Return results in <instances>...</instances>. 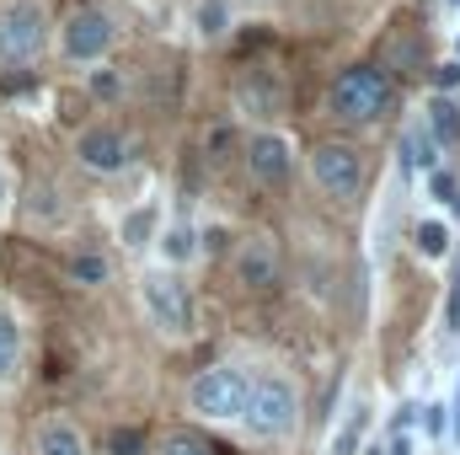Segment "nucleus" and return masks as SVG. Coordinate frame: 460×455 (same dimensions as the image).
I'll return each instance as SVG.
<instances>
[{
	"mask_svg": "<svg viewBox=\"0 0 460 455\" xmlns=\"http://www.w3.org/2000/svg\"><path fill=\"white\" fill-rule=\"evenodd\" d=\"M139 295H145V311H150V322L161 327V338H193V327H199V306H193V290L177 279V273H145L139 279Z\"/></svg>",
	"mask_w": 460,
	"mask_h": 455,
	"instance_id": "obj_3",
	"label": "nucleus"
},
{
	"mask_svg": "<svg viewBox=\"0 0 460 455\" xmlns=\"http://www.w3.org/2000/svg\"><path fill=\"white\" fill-rule=\"evenodd\" d=\"M434 199H439L445 210H456V215H460V183L450 177V172H434Z\"/></svg>",
	"mask_w": 460,
	"mask_h": 455,
	"instance_id": "obj_23",
	"label": "nucleus"
},
{
	"mask_svg": "<svg viewBox=\"0 0 460 455\" xmlns=\"http://www.w3.org/2000/svg\"><path fill=\"white\" fill-rule=\"evenodd\" d=\"M199 27H204V38H220V32L230 27L226 0H204V11H199Z\"/></svg>",
	"mask_w": 460,
	"mask_h": 455,
	"instance_id": "obj_20",
	"label": "nucleus"
},
{
	"mask_svg": "<svg viewBox=\"0 0 460 455\" xmlns=\"http://www.w3.org/2000/svg\"><path fill=\"white\" fill-rule=\"evenodd\" d=\"M434 86H439V92H456V86H460V65H445V70H434Z\"/></svg>",
	"mask_w": 460,
	"mask_h": 455,
	"instance_id": "obj_29",
	"label": "nucleus"
},
{
	"mask_svg": "<svg viewBox=\"0 0 460 455\" xmlns=\"http://www.w3.org/2000/svg\"><path fill=\"white\" fill-rule=\"evenodd\" d=\"M418 252H423V257H445V252H450V230L439 226V220H423V226H418Z\"/></svg>",
	"mask_w": 460,
	"mask_h": 455,
	"instance_id": "obj_19",
	"label": "nucleus"
},
{
	"mask_svg": "<svg viewBox=\"0 0 460 455\" xmlns=\"http://www.w3.org/2000/svg\"><path fill=\"white\" fill-rule=\"evenodd\" d=\"M16 370H22V327L16 317L0 311V380H16Z\"/></svg>",
	"mask_w": 460,
	"mask_h": 455,
	"instance_id": "obj_14",
	"label": "nucleus"
},
{
	"mask_svg": "<svg viewBox=\"0 0 460 455\" xmlns=\"http://www.w3.org/2000/svg\"><path fill=\"white\" fill-rule=\"evenodd\" d=\"M311 177L327 199L338 204H353L364 193V156L353 145H316L311 150Z\"/></svg>",
	"mask_w": 460,
	"mask_h": 455,
	"instance_id": "obj_6",
	"label": "nucleus"
},
{
	"mask_svg": "<svg viewBox=\"0 0 460 455\" xmlns=\"http://www.w3.org/2000/svg\"><path fill=\"white\" fill-rule=\"evenodd\" d=\"M445 5H460V0H445Z\"/></svg>",
	"mask_w": 460,
	"mask_h": 455,
	"instance_id": "obj_34",
	"label": "nucleus"
},
{
	"mask_svg": "<svg viewBox=\"0 0 460 455\" xmlns=\"http://www.w3.org/2000/svg\"><path fill=\"white\" fill-rule=\"evenodd\" d=\"M155 455H220L204 434H193V429H172L166 440H161V451Z\"/></svg>",
	"mask_w": 460,
	"mask_h": 455,
	"instance_id": "obj_15",
	"label": "nucleus"
},
{
	"mask_svg": "<svg viewBox=\"0 0 460 455\" xmlns=\"http://www.w3.org/2000/svg\"><path fill=\"white\" fill-rule=\"evenodd\" d=\"M150 226H155V215H150V210H134V215L123 220V236H128V246H145Z\"/></svg>",
	"mask_w": 460,
	"mask_h": 455,
	"instance_id": "obj_22",
	"label": "nucleus"
},
{
	"mask_svg": "<svg viewBox=\"0 0 460 455\" xmlns=\"http://www.w3.org/2000/svg\"><path fill=\"white\" fill-rule=\"evenodd\" d=\"M230 268H235V279H241L246 290H268V284H279V241H273L268 230L246 236V241L230 252Z\"/></svg>",
	"mask_w": 460,
	"mask_h": 455,
	"instance_id": "obj_9",
	"label": "nucleus"
},
{
	"mask_svg": "<svg viewBox=\"0 0 460 455\" xmlns=\"http://www.w3.org/2000/svg\"><path fill=\"white\" fill-rule=\"evenodd\" d=\"M118 43V27L108 11H70L65 16V27H59V49H65V59L70 65H97V59H108Z\"/></svg>",
	"mask_w": 460,
	"mask_h": 455,
	"instance_id": "obj_5",
	"label": "nucleus"
},
{
	"mask_svg": "<svg viewBox=\"0 0 460 455\" xmlns=\"http://www.w3.org/2000/svg\"><path fill=\"white\" fill-rule=\"evenodd\" d=\"M391 54H396V65L418 70V65H423V38H418V32H402V38L391 43Z\"/></svg>",
	"mask_w": 460,
	"mask_h": 455,
	"instance_id": "obj_21",
	"label": "nucleus"
},
{
	"mask_svg": "<svg viewBox=\"0 0 460 455\" xmlns=\"http://www.w3.org/2000/svg\"><path fill=\"white\" fill-rule=\"evenodd\" d=\"M49 43V22L32 0H16V5H0V59L5 65H27L38 59Z\"/></svg>",
	"mask_w": 460,
	"mask_h": 455,
	"instance_id": "obj_7",
	"label": "nucleus"
},
{
	"mask_svg": "<svg viewBox=\"0 0 460 455\" xmlns=\"http://www.w3.org/2000/svg\"><path fill=\"white\" fill-rule=\"evenodd\" d=\"M429 129H434V145H456L460 139V108L445 97V92L429 103Z\"/></svg>",
	"mask_w": 460,
	"mask_h": 455,
	"instance_id": "obj_13",
	"label": "nucleus"
},
{
	"mask_svg": "<svg viewBox=\"0 0 460 455\" xmlns=\"http://www.w3.org/2000/svg\"><path fill=\"white\" fill-rule=\"evenodd\" d=\"M230 150H235L230 123H215V129H209V156H215V161H230Z\"/></svg>",
	"mask_w": 460,
	"mask_h": 455,
	"instance_id": "obj_24",
	"label": "nucleus"
},
{
	"mask_svg": "<svg viewBox=\"0 0 460 455\" xmlns=\"http://www.w3.org/2000/svg\"><path fill=\"white\" fill-rule=\"evenodd\" d=\"M418 413H423V429H429L434 440H445V424H450V418H445V407H418Z\"/></svg>",
	"mask_w": 460,
	"mask_h": 455,
	"instance_id": "obj_27",
	"label": "nucleus"
},
{
	"mask_svg": "<svg viewBox=\"0 0 460 455\" xmlns=\"http://www.w3.org/2000/svg\"><path fill=\"white\" fill-rule=\"evenodd\" d=\"M134 139L113 129V123H92V129H81V139H75V161L86 166V172H97V177H118V172H128L134 166Z\"/></svg>",
	"mask_w": 460,
	"mask_h": 455,
	"instance_id": "obj_8",
	"label": "nucleus"
},
{
	"mask_svg": "<svg viewBox=\"0 0 460 455\" xmlns=\"http://www.w3.org/2000/svg\"><path fill=\"white\" fill-rule=\"evenodd\" d=\"M235 103H241V113H252V118H279V113H289V86L273 70H246L241 86H235Z\"/></svg>",
	"mask_w": 460,
	"mask_h": 455,
	"instance_id": "obj_10",
	"label": "nucleus"
},
{
	"mask_svg": "<svg viewBox=\"0 0 460 455\" xmlns=\"http://www.w3.org/2000/svg\"><path fill=\"white\" fill-rule=\"evenodd\" d=\"M0 210H5V172H0Z\"/></svg>",
	"mask_w": 460,
	"mask_h": 455,
	"instance_id": "obj_33",
	"label": "nucleus"
},
{
	"mask_svg": "<svg viewBox=\"0 0 460 455\" xmlns=\"http://www.w3.org/2000/svg\"><path fill=\"white\" fill-rule=\"evenodd\" d=\"M92 92H97V97H118V76L113 70H97V76H92Z\"/></svg>",
	"mask_w": 460,
	"mask_h": 455,
	"instance_id": "obj_28",
	"label": "nucleus"
},
{
	"mask_svg": "<svg viewBox=\"0 0 460 455\" xmlns=\"http://www.w3.org/2000/svg\"><path fill=\"white\" fill-rule=\"evenodd\" d=\"M161 252H166V263H188L193 252H199V230L193 226H172L161 236Z\"/></svg>",
	"mask_w": 460,
	"mask_h": 455,
	"instance_id": "obj_16",
	"label": "nucleus"
},
{
	"mask_svg": "<svg viewBox=\"0 0 460 455\" xmlns=\"http://www.w3.org/2000/svg\"><path fill=\"white\" fill-rule=\"evenodd\" d=\"M139 451H145V440H139L134 429H118L113 434V455H139Z\"/></svg>",
	"mask_w": 460,
	"mask_h": 455,
	"instance_id": "obj_26",
	"label": "nucleus"
},
{
	"mask_svg": "<svg viewBox=\"0 0 460 455\" xmlns=\"http://www.w3.org/2000/svg\"><path fill=\"white\" fill-rule=\"evenodd\" d=\"M70 273H75V284H108V273H113V268H108V257H102V252H81V257L70 263Z\"/></svg>",
	"mask_w": 460,
	"mask_h": 455,
	"instance_id": "obj_18",
	"label": "nucleus"
},
{
	"mask_svg": "<svg viewBox=\"0 0 460 455\" xmlns=\"http://www.w3.org/2000/svg\"><path fill=\"white\" fill-rule=\"evenodd\" d=\"M450 333H460V273H456V284H450Z\"/></svg>",
	"mask_w": 460,
	"mask_h": 455,
	"instance_id": "obj_31",
	"label": "nucleus"
},
{
	"mask_svg": "<svg viewBox=\"0 0 460 455\" xmlns=\"http://www.w3.org/2000/svg\"><path fill=\"white\" fill-rule=\"evenodd\" d=\"M450 440L460 445V386H456V402H450Z\"/></svg>",
	"mask_w": 460,
	"mask_h": 455,
	"instance_id": "obj_32",
	"label": "nucleus"
},
{
	"mask_svg": "<svg viewBox=\"0 0 460 455\" xmlns=\"http://www.w3.org/2000/svg\"><path fill=\"white\" fill-rule=\"evenodd\" d=\"M327 103H332V118H343V123H375L391 108V76L380 65H348L332 81Z\"/></svg>",
	"mask_w": 460,
	"mask_h": 455,
	"instance_id": "obj_2",
	"label": "nucleus"
},
{
	"mask_svg": "<svg viewBox=\"0 0 460 455\" xmlns=\"http://www.w3.org/2000/svg\"><path fill=\"white\" fill-rule=\"evenodd\" d=\"M385 455H412V440H407L402 429H391V445H385Z\"/></svg>",
	"mask_w": 460,
	"mask_h": 455,
	"instance_id": "obj_30",
	"label": "nucleus"
},
{
	"mask_svg": "<svg viewBox=\"0 0 460 455\" xmlns=\"http://www.w3.org/2000/svg\"><path fill=\"white\" fill-rule=\"evenodd\" d=\"M364 424H369V413L358 407V413L348 418V429H343V440H338V451H332V455H353V445H358V434H364Z\"/></svg>",
	"mask_w": 460,
	"mask_h": 455,
	"instance_id": "obj_25",
	"label": "nucleus"
},
{
	"mask_svg": "<svg viewBox=\"0 0 460 455\" xmlns=\"http://www.w3.org/2000/svg\"><path fill=\"white\" fill-rule=\"evenodd\" d=\"M418 166H434V139L423 129H412L402 139V172H418Z\"/></svg>",
	"mask_w": 460,
	"mask_h": 455,
	"instance_id": "obj_17",
	"label": "nucleus"
},
{
	"mask_svg": "<svg viewBox=\"0 0 460 455\" xmlns=\"http://www.w3.org/2000/svg\"><path fill=\"white\" fill-rule=\"evenodd\" d=\"M246 386H252L246 370H235V364H209V370H199V375L188 380V407H193L199 418H241Z\"/></svg>",
	"mask_w": 460,
	"mask_h": 455,
	"instance_id": "obj_4",
	"label": "nucleus"
},
{
	"mask_svg": "<svg viewBox=\"0 0 460 455\" xmlns=\"http://www.w3.org/2000/svg\"><path fill=\"white\" fill-rule=\"evenodd\" d=\"M241 424L252 440H289L300 429V391L295 380L284 375H257L246 386V407H241Z\"/></svg>",
	"mask_w": 460,
	"mask_h": 455,
	"instance_id": "obj_1",
	"label": "nucleus"
},
{
	"mask_svg": "<svg viewBox=\"0 0 460 455\" xmlns=\"http://www.w3.org/2000/svg\"><path fill=\"white\" fill-rule=\"evenodd\" d=\"M246 172L262 183V188H279L284 177H289V145L279 139V134H252L246 139Z\"/></svg>",
	"mask_w": 460,
	"mask_h": 455,
	"instance_id": "obj_11",
	"label": "nucleus"
},
{
	"mask_svg": "<svg viewBox=\"0 0 460 455\" xmlns=\"http://www.w3.org/2000/svg\"><path fill=\"white\" fill-rule=\"evenodd\" d=\"M32 451H38V455H92V451H86V434H81L70 418H59V413L38 424V434H32Z\"/></svg>",
	"mask_w": 460,
	"mask_h": 455,
	"instance_id": "obj_12",
	"label": "nucleus"
}]
</instances>
